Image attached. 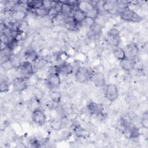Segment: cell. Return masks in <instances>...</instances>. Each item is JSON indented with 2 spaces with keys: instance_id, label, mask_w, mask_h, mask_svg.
Masks as SVG:
<instances>
[{
  "instance_id": "6da1fadb",
  "label": "cell",
  "mask_w": 148,
  "mask_h": 148,
  "mask_svg": "<svg viewBox=\"0 0 148 148\" xmlns=\"http://www.w3.org/2000/svg\"><path fill=\"white\" fill-rule=\"evenodd\" d=\"M119 14L121 18L126 21L137 23L142 20L140 16L129 6L120 10Z\"/></svg>"
},
{
  "instance_id": "7a4b0ae2",
  "label": "cell",
  "mask_w": 148,
  "mask_h": 148,
  "mask_svg": "<svg viewBox=\"0 0 148 148\" xmlns=\"http://www.w3.org/2000/svg\"><path fill=\"white\" fill-rule=\"evenodd\" d=\"M105 97L110 102L114 101L119 95L117 87L116 84L110 83L108 84L105 89Z\"/></svg>"
},
{
  "instance_id": "3957f363",
  "label": "cell",
  "mask_w": 148,
  "mask_h": 148,
  "mask_svg": "<svg viewBox=\"0 0 148 148\" xmlns=\"http://www.w3.org/2000/svg\"><path fill=\"white\" fill-rule=\"evenodd\" d=\"M31 119L33 122L39 125L45 124L47 120V117L44 112L38 108L32 111Z\"/></svg>"
},
{
  "instance_id": "277c9868",
  "label": "cell",
  "mask_w": 148,
  "mask_h": 148,
  "mask_svg": "<svg viewBox=\"0 0 148 148\" xmlns=\"http://www.w3.org/2000/svg\"><path fill=\"white\" fill-rule=\"evenodd\" d=\"M91 73L89 71L83 67L79 68L75 74V77L76 80L80 83H84L87 82L91 77Z\"/></svg>"
},
{
  "instance_id": "5b68a950",
  "label": "cell",
  "mask_w": 148,
  "mask_h": 148,
  "mask_svg": "<svg viewBox=\"0 0 148 148\" xmlns=\"http://www.w3.org/2000/svg\"><path fill=\"white\" fill-rule=\"evenodd\" d=\"M20 69V73L21 74V77L26 79H28L34 73V68L31 62L25 61L22 62L20 67L18 68Z\"/></svg>"
},
{
  "instance_id": "8992f818",
  "label": "cell",
  "mask_w": 148,
  "mask_h": 148,
  "mask_svg": "<svg viewBox=\"0 0 148 148\" xmlns=\"http://www.w3.org/2000/svg\"><path fill=\"white\" fill-rule=\"evenodd\" d=\"M27 79L21 76L14 78L12 82L14 90L17 92H21L25 90L28 87Z\"/></svg>"
},
{
  "instance_id": "52a82bcc",
  "label": "cell",
  "mask_w": 148,
  "mask_h": 148,
  "mask_svg": "<svg viewBox=\"0 0 148 148\" xmlns=\"http://www.w3.org/2000/svg\"><path fill=\"white\" fill-rule=\"evenodd\" d=\"M46 82L49 87L51 89H56L59 87L61 84V79L59 73H49Z\"/></svg>"
},
{
  "instance_id": "ba28073f",
  "label": "cell",
  "mask_w": 148,
  "mask_h": 148,
  "mask_svg": "<svg viewBox=\"0 0 148 148\" xmlns=\"http://www.w3.org/2000/svg\"><path fill=\"white\" fill-rule=\"evenodd\" d=\"M73 21L77 25L84 23L87 18L86 13L80 8H77L73 12L71 15Z\"/></svg>"
},
{
  "instance_id": "9c48e42d",
  "label": "cell",
  "mask_w": 148,
  "mask_h": 148,
  "mask_svg": "<svg viewBox=\"0 0 148 148\" xmlns=\"http://www.w3.org/2000/svg\"><path fill=\"white\" fill-rule=\"evenodd\" d=\"M88 112L93 115L101 116L103 114V108L102 105L95 102H90L87 106Z\"/></svg>"
},
{
  "instance_id": "30bf717a",
  "label": "cell",
  "mask_w": 148,
  "mask_h": 148,
  "mask_svg": "<svg viewBox=\"0 0 148 148\" xmlns=\"http://www.w3.org/2000/svg\"><path fill=\"white\" fill-rule=\"evenodd\" d=\"M91 78L95 86L98 87H102L105 86V76L102 72H98L92 74Z\"/></svg>"
},
{
  "instance_id": "8fae6325",
  "label": "cell",
  "mask_w": 148,
  "mask_h": 148,
  "mask_svg": "<svg viewBox=\"0 0 148 148\" xmlns=\"http://www.w3.org/2000/svg\"><path fill=\"white\" fill-rule=\"evenodd\" d=\"M125 55L127 56V58L134 60V57L136 56V55L138 53V49L135 44L131 43L129 45H128L125 49H124Z\"/></svg>"
},
{
  "instance_id": "7c38bea8",
  "label": "cell",
  "mask_w": 148,
  "mask_h": 148,
  "mask_svg": "<svg viewBox=\"0 0 148 148\" xmlns=\"http://www.w3.org/2000/svg\"><path fill=\"white\" fill-rule=\"evenodd\" d=\"M116 4L117 1H104L103 9L109 13L113 14L117 10Z\"/></svg>"
},
{
  "instance_id": "4fadbf2b",
  "label": "cell",
  "mask_w": 148,
  "mask_h": 148,
  "mask_svg": "<svg viewBox=\"0 0 148 148\" xmlns=\"http://www.w3.org/2000/svg\"><path fill=\"white\" fill-rule=\"evenodd\" d=\"M27 13L24 10H12L11 13V17L14 21L21 23L26 17Z\"/></svg>"
},
{
  "instance_id": "5bb4252c",
  "label": "cell",
  "mask_w": 148,
  "mask_h": 148,
  "mask_svg": "<svg viewBox=\"0 0 148 148\" xmlns=\"http://www.w3.org/2000/svg\"><path fill=\"white\" fill-rule=\"evenodd\" d=\"M135 62H134V60L126 58L121 61H120V66L124 70L127 71H129L132 69L134 68Z\"/></svg>"
},
{
  "instance_id": "9a60e30c",
  "label": "cell",
  "mask_w": 148,
  "mask_h": 148,
  "mask_svg": "<svg viewBox=\"0 0 148 148\" xmlns=\"http://www.w3.org/2000/svg\"><path fill=\"white\" fill-rule=\"evenodd\" d=\"M62 5L61 8V14L65 16H69L70 14H72L75 9L71 5L68 3L66 1H62Z\"/></svg>"
},
{
  "instance_id": "2e32d148",
  "label": "cell",
  "mask_w": 148,
  "mask_h": 148,
  "mask_svg": "<svg viewBox=\"0 0 148 148\" xmlns=\"http://www.w3.org/2000/svg\"><path fill=\"white\" fill-rule=\"evenodd\" d=\"M60 68V73L66 75L71 74L73 71V66L69 62H65L61 65H59Z\"/></svg>"
},
{
  "instance_id": "e0dca14e",
  "label": "cell",
  "mask_w": 148,
  "mask_h": 148,
  "mask_svg": "<svg viewBox=\"0 0 148 148\" xmlns=\"http://www.w3.org/2000/svg\"><path fill=\"white\" fill-rule=\"evenodd\" d=\"M113 53L114 56L119 61H121L127 58L124 49L119 46L113 48Z\"/></svg>"
},
{
  "instance_id": "ac0fdd59",
  "label": "cell",
  "mask_w": 148,
  "mask_h": 148,
  "mask_svg": "<svg viewBox=\"0 0 148 148\" xmlns=\"http://www.w3.org/2000/svg\"><path fill=\"white\" fill-rule=\"evenodd\" d=\"M25 58L26 61L32 62L38 59V56L37 53L33 50H28L25 53Z\"/></svg>"
},
{
  "instance_id": "d6986e66",
  "label": "cell",
  "mask_w": 148,
  "mask_h": 148,
  "mask_svg": "<svg viewBox=\"0 0 148 148\" xmlns=\"http://www.w3.org/2000/svg\"><path fill=\"white\" fill-rule=\"evenodd\" d=\"M100 14L99 10L95 7H94L90 9L88 11L86 12L87 17L89 18L91 20L95 21V20L98 17Z\"/></svg>"
},
{
  "instance_id": "ffe728a7",
  "label": "cell",
  "mask_w": 148,
  "mask_h": 148,
  "mask_svg": "<svg viewBox=\"0 0 148 148\" xmlns=\"http://www.w3.org/2000/svg\"><path fill=\"white\" fill-rule=\"evenodd\" d=\"M9 60L13 68H19L20 67L22 62L21 61L20 57L17 55L13 54L9 58Z\"/></svg>"
},
{
  "instance_id": "44dd1931",
  "label": "cell",
  "mask_w": 148,
  "mask_h": 148,
  "mask_svg": "<svg viewBox=\"0 0 148 148\" xmlns=\"http://www.w3.org/2000/svg\"><path fill=\"white\" fill-rule=\"evenodd\" d=\"M49 97L53 102L55 103H58L60 102L61 99V94L58 91L53 90L50 92Z\"/></svg>"
},
{
  "instance_id": "7402d4cb",
  "label": "cell",
  "mask_w": 148,
  "mask_h": 148,
  "mask_svg": "<svg viewBox=\"0 0 148 148\" xmlns=\"http://www.w3.org/2000/svg\"><path fill=\"white\" fill-rule=\"evenodd\" d=\"M34 13L39 17H46V16H48L49 15V10L46 9L45 8H43V7L36 9L34 10Z\"/></svg>"
},
{
  "instance_id": "603a6c76",
  "label": "cell",
  "mask_w": 148,
  "mask_h": 148,
  "mask_svg": "<svg viewBox=\"0 0 148 148\" xmlns=\"http://www.w3.org/2000/svg\"><path fill=\"white\" fill-rule=\"evenodd\" d=\"M65 27L66 29H68L69 31H75L77 29V24L75 23L71 17V18L69 20H68L65 22Z\"/></svg>"
},
{
  "instance_id": "cb8c5ba5",
  "label": "cell",
  "mask_w": 148,
  "mask_h": 148,
  "mask_svg": "<svg viewBox=\"0 0 148 148\" xmlns=\"http://www.w3.org/2000/svg\"><path fill=\"white\" fill-rule=\"evenodd\" d=\"M107 42L113 47H117L119 46L120 41V38H114V37H110L107 36L106 39Z\"/></svg>"
},
{
  "instance_id": "d4e9b609",
  "label": "cell",
  "mask_w": 148,
  "mask_h": 148,
  "mask_svg": "<svg viewBox=\"0 0 148 148\" xmlns=\"http://www.w3.org/2000/svg\"><path fill=\"white\" fill-rule=\"evenodd\" d=\"M50 125L52 129L56 131H58L61 128L62 124L60 120H53L50 121Z\"/></svg>"
},
{
  "instance_id": "484cf974",
  "label": "cell",
  "mask_w": 148,
  "mask_h": 148,
  "mask_svg": "<svg viewBox=\"0 0 148 148\" xmlns=\"http://www.w3.org/2000/svg\"><path fill=\"white\" fill-rule=\"evenodd\" d=\"M9 90V85L8 82L5 80L2 79L0 83V91L1 92H6Z\"/></svg>"
},
{
  "instance_id": "4316f807",
  "label": "cell",
  "mask_w": 148,
  "mask_h": 148,
  "mask_svg": "<svg viewBox=\"0 0 148 148\" xmlns=\"http://www.w3.org/2000/svg\"><path fill=\"white\" fill-rule=\"evenodd\" d=\"M107 36L114 37V38H120V32L118 29L116 28H112L108 31Z\"/></svg>"
},
{
  "instance_id": "83f0119b",
  "label": "cell",
  "mask_w": 148,
  "mask_h": 148,
  "mask_svg": "<svg viewBox=\"0 0 148 148\" xmlns=\"http://www.w3.org/2000/svg\"><path fill=\"white\" fill-rule=\"evenodd\" d=\"M1 67L5 70H10L12 69H14L9 59L2 62L1 63Z\"/></svg>"
},
{
  "instance_id": "f1b7e54d",
  "label": "cell",
  "mask_w": 148,
  "mask_h": 148,
  "mask_svg": "<svg viewBox=\"0 0 148 148\" xmlns=\"http://www.w3.org/2000/svg\"><path fill=\"white\" fill-rule=\"evenodd\" d=\"M42 7H43V8H45L46 9L50 10L53 7V1H48V0L42 1Z\"/></svg>"
},
{
  "instance_id": "f546056e",
  "label": "cell",
  "mask_w": 148,
  "mask_h": 148,
  "mask_svg": "<svg viewBox=\"0 0 148 148\" xmlns=\"http://www.w3.org/2000/svg\"><path fill=\"white\" fill-rule=\"evenodd\" d=\"M141 125L142 126L145 128V129H147L148 128V119H147V114L145 116H143V118L141 120Z\"/></svg>"
}]
</instances>
